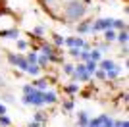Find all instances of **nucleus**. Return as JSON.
I'll return each mask as SVG.
<instances>
[{"instance_id":"2","label":"nucleus","mask_w":129,"mask_h":127,"mask_svg":"<svg viewBox=\"0 0 129 127\" xmlns=\"http://www.w3.org/2000/svg\"><path fill=\"white\" fill-rule=\"evenodd\" d=\"M21 102H23V104H27V106H44V102H43V90L35 89V92H31V94H23Z\"/></svg>"},{"instance_id":"16","label":"nucleus","mask_w":129,"mask_h":127,"mask_svg":"<svg viewBox=\"0 0 129 127\" xmlns=\"http://www.w3.org/2000/svg\"><path fill=\"white\" fill-rule=\"evenodd\" d=\"M8 125H12V119L6 114H0V127H8Z\"/></svg>"},{"instance_id":"30","label":"nucleus","mask_w":129,"mask_h":127,"mask_svg":"<svg viewBox=\"0 0 129 127\" xmlns=\"http://www.w3.org/2000/svg\"><path fill=\"white\" fill-rule=\"evenodd\" d=\"M29 127H43V123H41V121H31Z\"/></svg>"},{"instance_id":"6","label":"nucleus","mask_w":129,"mask_h":127,"mask_svg":"<svg viewBox=\"0 0 129 127\" xmlns=\"http://www.w3.org/2000/svg\"><path fill=\"white\" fill-rule=\"evenodd\" d=\"M77 33H79V35H87V33H91V23L85 21V23L77 25Z\"/></svg>"},{"instance_id":"27","label":"nucleus","mask_w":129,"mask_h":127,"mask_svg":"<svg viewBox=\"0 0 129 127\" xmlns=\"http://www.w3.org/2000/svg\"><path fill=\"white\" fill-rule=\"evenodd\" d=\"M17 48H19V50H25V48H27V41L19 39V41H17Z\"/></svg>"},{"instance_id":"28","label":"nucleus","mask_w":129,"mask_h":127,"mask_svg":"<svg viewBox=\"0 0 129 127\" xmlns=\"http://www.w3.org/2000/svg\"><path fill=\"white\" fill-rule=\"evenodd\" d=\"M35 121H41V123L44 121V114L43 112H37V114H35Z\"/></svg>"},{"instance_id":"18","label":"nucleus","mask_w":129,"mask_h":127,"mask_svg":"<svg viewBox=\"0 0 129 127\" xmlns=\"http://www.w3.org/2000/svg\"><path fill=\"white\" fill-rule=\"evenodd\" d=\"M37 56H39L37 52H29V54H27V56H25L27 64H37Z\"/></svg>"},{"instance_id":"21","label":"nucleus","mask_w":129,"mask_h":127,"mask_svg":"<svg viewBox=\"0 0 129 127\" xmlns=\"http://www.w3.org/2000/svg\"><path fill=\"white\" fill-rule=\"evenodd\" d=\"M79 54H81V48H77V46H71V48H70V56L79 58Z\"/></svg>"},{"instance_id":"23","label":"nucleus","mask_w":129,"mask_h":127,"mask_svg":"<svg viewBox=\"0 0 129 127\" xmlns=\"http://www.w3.org/2000/svg\"><path fill=\"white\" fill-rule=\"evenodd\" d=\"M31 92H35V85H25L23 87V94H31Z\"/></svg>"},{"instance_id":"19","label":"nucleus","mask_w":129,"mask_h":127,"mask_svg":"<svg viewBox=\"0 0 129 127\" xmlns=\"http://www.w3.org/2000/svg\"><path fill=\"white\" fill-rule=\"evenodd\" d=\"M37 64H39V66H46V64H48V56H46V54L37 56Z\"/></svg>"},{"instance_id":"10","label":"nucleus","mask_w":129,"mask_h":127,"mask_svg":"<svg viewBox=\"0 0 129 127\" xmlns=\"http://www.w3.org/2000/svg\"><path fill=\"white\" fill-rule=\"evenodd\" d=\"M77 117H79V127L81 125H89V114H87V112H79Z\"/></svg>"},{"instance_id":"24","label":"nucleus","mask_w":129,"mask_h":127,"mask_svg":"<svg viewBox=\"0 0 129 127\" xmlns=\"http://www.w3.org/2000/svg\"><path fill=\"white\" fill-rule=\"evenodd\" d=\"M54 44H56V46H62V44H64V37H62V35H54Z\"/></svg>"},{"instance_id":"31","label":"nucleus","mask_w":129,"mask_h":127,"mask_svg":"<svg viewBox=\"0 0 129 127\" xmlns=\"http://www.w3.org/2000/svg\"><path fill=\"white\" fill-rule=\"evenodd\" d=\"M0 114H6V106L4 104H0Z\"/></svg>"},{"instance_id":"22","label":"nucleus","mask_w":129,"mask_h":127,"mask_svg":"<svg viewBox=\"0 0 129 127\" xmlns=\"http://www.w3.org/2000/svg\"><path fill=\"white\" fill-rule=\"evenodd\" d=\"M73 108H75V102H73V100H68V102H64V110H66V112H71Z\"/></svg>"},{"instance_id":"32","label":"nucleus","mask_w":129,"mask_h":127,"mask_svg":"<svg viewBox=\"0 0 129 127\" xmlns=\"http://www.w3.org/2000/svg\"><path fill=\"white\" fill-rule=\"evenodd\" d=\"M81 127H92V125H81Z\"/></svg>"},{"instance_id":"12","label":"nucleus","mask_w":129,"mask_h":127,"mask_svg":"<svg viewBox=\"0 0 129 127\" xmlns=\"http://www.w3.org/2000/svg\"><path fill=\"white\" fill-rule=\"evenodd\" d=\"M66 92H68V94H75V92H79V85H77L75 81L70 83L68 87H66Z\"/></svg>"},{"instance_id":"26","label":"nucleus","mask_w":129,"mask_h":127,"mask_svg":"<svg viewBox=\"0 0 129 127\" xmlns=\"http://www.w3.org/2000/svg\"><path fill=\"white\" fill-rule=\"evenodd\" d=\"M43 54L50 56V54H52V46H50V44H43Z\"/></svg>"},{"instance_id":"15","label":"nucleus","mask_w":129,"mask_h":127,"mask_svg":"<svg viewBox=\"0 0 129 127\" xmlns=\"http://www.w3.org/2000/svg\"><path fill=\"white\" fill-rule=\"evenodd\" d=\"M35 87H37L39 90H46V87H48V81H46V79H37V81H35Z\"/></svg>"},{"instance_id":"1","label":"nucleus","mask_w":129,"mask_h":127,"mask_svg":"<svg viewBox=\"0 0 129 127\" xmlns=\"http://www.w3.org/2000/svg\"><path fill=\"white\" fill-rule=\"evenodd\" d=\"M66 14H68V19L70 21H77L87 14V6L83 2H79V0H71L68 4V8H66Z\"/></svg>"},{"instance_id":"9","label":"nucleus","mask_w":129,"mask_h":127,"mask_svg":"<svg viewBox=\"0 0 129 127\" xmlns=\"http://www.w3.org/2000/svg\"><path fill=\"white\" fill-rule=\"evenodd\" d=\"M0 37H8V39H17L19 37V31L17 29H10V31H2Z\"/></svg>"},{"instance_id":"14","label":"nucleus","mask_w":129,"mask_h":127,"mask_svg":"<svg viewBox=\"0 0 129 127\" xmlns=\"http://www.w3.org/2000/svg\"><path fill=\"white\" fill-rule=\"evenodd\" d=\"M16 66L21 69V71H25L27 66H29V64H27V60H25V56H19V58H17V64H16Z\"/></svg>"},{"instance_id":"7","label":"nucleus","mask_w":129,"mask_h":127,"mask_svg":"<svg viewBox=\"0 0 129 127\" xmlns=\"http://www.w3.org/2000/svg\"><path fill=\"white\" fill-rule=\"evenodd\" d=\"M102 33H104V39H106L108 42H112V41H116V35H118V33L114 31L112 27H110V29H104Z\"/></svg>"},{"instance_id":"20","label":"nucleus","mask_w":129,"mask_h":127,"mask_svg":"<svg viewBox=\"0 0 129 127\" xmlns=\"http://www.w3.org/2000/svg\"><path fill=\"white\" fill-rule=\"evenodd\" d=\"M33 33H35L37 37H43L44 33H46V29H44L43 25H37V27H35V29H33Z\"/></svg>"},{"instance_id":"17","label":"nucleus","mask_w":129,"mask_h":127,"mask_svg":"<svg viewBox=\"0 0 129 127\" xmlns=\"http://www.w3.org/2000/svg\"><path fill=\"white\" fill-rule=\"evenodd\" d=\"M92 75H96V79H100V81H106V71L100 69V68L94 69V73H92Z\"/></svg>"},{"instance_id":"25","label":"nucleus","mask_w":129,"mask_h":127,"mask_svg":"<svg viewBox=\"0 0 129 127\" xmlns=\"http://www.w3.org/2000/svg\"><path fill=\"white\" fill-rule=\"evenodd\" d=\"M73 69H75V66H71V64H66V66H64V71H66L68 75L73 73Z\"/></svg>"},{"instance_id":"8","label":"nucleus","mask_w":129,"mask_h":127,"mask_svg":"<svg viewBox=\"0 0 129 127\" xmlns=\"http://www.w3.org/2000/svg\"><path fill=\"white\" fill-rule=\"evenodd\" d=\"M116 41H118L119 44H127V29H121V31L116 35Z\"/></svg>"},{"instance_id":"11","label":"nucleus","mask_w":129,"mask_h":127,"mask_svg":"<svg viewBox=\"0 0 129 127\" xmlns=\"http://www.w3.org/2000/svg\"><path fill=\"white\" fill-rule=\"evenodd\" d=\"M112 29H118V31H121V29H127V25H125L123 19H114L112 21Z\"/></svg>"},{"instance_id":"5","label":"nucleus","mask_w":129,"mask_h":127,"mask_svg":"<svg viewBox=\"0 0 129 127\" xmlns=\"http://www.w3.org/2000/svg\"><path fill=\"white\" fill-rule=\"evenodd\" d=\"M25 73L35 75V77H37V75L41 73V66H39V64H29V66H27V69H25Z\"/></svg>"},{"instance_id":"3","label":"nucleus","mask_w":129,"mask_h":127,"mask_svg":"<svg viewBox=\"0 0 129 127\" xmlns=\"http://www.w3.org/2000/svg\"><path fill=\"white\" fill-rule=\"evenodd\" d=\"M43 102L44 104H54L56 102V92L54 90H43Z\"/></svg>"},{"instance_id":"29","label":"nucleus","mask_w":129,"mask_h":127,"mask_svg":"<svg viewBox=\"0 0 129 127\" xmlns=\"http://www.w3.org/2000/svg\"><path fill=\"white\" fill-rule=\"evenodd\" d=\"M98 50H100V52H108V42H106V44H104V42H102V44H98Z\"/></svg>"},{"instance_id":"13","label":"nucleus","mask_w":129,"mask_h":127,"mask_svg":"<svg viewBox=\"0 0 129 127\" xmlns=\"http://www.w3.org/2000/svg\"><path fill=\"white\" fill-rule=\"evenodd\" d=\"M85 68H87V71L92 75V73H94V69H96L98 66H96V62H92V60H87V62H85Z\"/></svg>"},{"instance_id":"4","label":"nucleus","mask_w":129,"mask_h":127,"mask_svg":"<svg viewBox=\"0 0 129 127\" xmlns=\"http://www.w3.org/2000/svg\"><path fill=\"white\" fill-rule=\"evenodd\" d=\"M119 75H121V68H119V66H114L112 69L106 71V79H116V77H119Z\"/></svg>"}]
</instances>
